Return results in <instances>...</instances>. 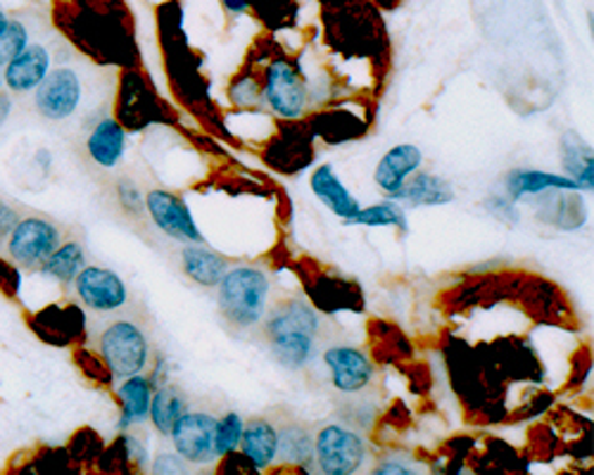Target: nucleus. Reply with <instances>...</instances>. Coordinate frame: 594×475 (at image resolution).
<instances>
[{
	"label": "nucleus",
	"instance_id": "obj_2",
	"mask_svg": "<svg viewBox=\"0 0 594 475\" xmlns=\"http://www.w3.org/2000/svg\"><path fill=\"white\" fill-rule=\"evenodd\" d=\"M220 311L231 330H252L257 328L269 307L272 295V280L269 274L257 267H233L220 280Z\"/></svg>",
	"mask_w": 594,
	"mask_h": 475
},
{
	"label": "nucleus",
	"instance_id": "obj_19",
	"mask_svg": "<svg viewBox=\"0 0 594 475\" xmlns=\"http://www.w3.org/2000/svg\"><path fill=\"white\" fill-rule=\"evenodd\" d=\"M392 202H407L413 207H428V205H447L455 200V190L440 176L428 171H419L411 181L402 186L398 196L390 198Z\"/></svg>",
	"mask_w": 594,
	"mask_h": 475
},
{
	"label": "nucleus",
	"instance_id": "obj_4",
	"mask_svg": "<svg viewBox=\"0 0 594 475\" xmlns=\"http://www.w3.org/2000/svg\"><path fill=\"white\" fill-rule=\"evenodd\" d=\"M367 459L364 437L343 424H327L314 437V462L323 475H357Z\"/></svg>",
	"mask_w": 594,
	"mask_h": 475
},
{
	"label": "nucleus",
	"instance_id": "obj_34",
	"mask_svg": "<svg viewBox=\"0 0 594 475\" xmlns=\"http://www.w3.org/2000/svg\"><path fill=\"white\" fill-rule=\"evenodd\" d=\"M17 221H20V217H17V209L0 200V238H8L12 234V228L17 226Z\"/></svg>",
	"mask_w": 594,
	"mask_h": 475
},
{
	"label": "nucleus",
	"instance_id": "obj_22",
	"mask_svg": "<svg viewBox=\"0 0 594 475\" xmlns=\"http://www.w3.org/2000/svg\"><path fill=\"white\" fill-rule=\"evenodd\" d=\"M578 190L566 176L556 174H545V171H526L516 169L507 176V192L509 198L516 202L526 196V192H545V190Z\"/></svg>",
	"mask_w": 594,
	"mask_h": 475
},
{
	"label": "nucleus",
	"instance_id": "obj_36",
	"mask_svg": "<svg viewBox=\"0 0 594 475\" xmlns=\"http://www.w3.org/2000/svg\"><path fill=\"white\" fill-rule=\"evenodd\" d=\"M222 3H224L226 10L236 12V14H241V12L247 10V0H222Z\"/></svg>",
	"mask_w": 594,
	"mask_h": 475
},
{
	"label": "nucleus",
	"instance_id": "obj_13",
	"mask_svg": "<svg viewBox=\"0 0 594 475\" xmlns=\"http://www.w3.org/2000/svg\"><path fill=\"white\" fill-rule=\"evenodd\" d=\"M50 69V56L43 46H27L20 56L6 65V83L14 93L39 88Z\"/></svg>",
	"mask_w": 594,
	"mask_h": 475
},
{
	"label": "nucleus",
	"instance_id": "obj_24",
	"mask_svg": "<svg viewBox=\"0 0 594 475\" xmlns=\"http://www.w3.org/2000/svg\"><path fill=\"white\" fill-rule=\"evenodd\" d=\"M84 259L86 257H84L81 243L67 240L41 264V271L43 276L58 280V284H71V280H75L79 271L84 269Z\"/></svg>",
	"mask_w": 594,
	"mask_h": 475
},
{
	"label": "nucleus",
	"instance_id": "obj_27",
	"mask_svg": "<svg viewBox=\"0 0 594 475\" xmlns=\"http://www.w3.org/2000/svg\"><path fill=\"white\" fill-rule=\"evenodd\" d=\"M29 46V33L22 22H3L0 24V67H6Z\"/></svg>",
	"mask_w": 594,
	"mask_h": 475
},
{
	"label": "nucleus",
	"instance_id": "obj_29",
	"mask_svg": "<svg viewBox=\"0 0 594 475\" xmlns=\"http://www.w3.org/2000/svg\"><path fill=\"white\" fill-rule=\"evenodd\" d=\"M117 200L121 202L124 212L132 217H140L146 209V196L138 190V186L132 179H119L117 184Z\"/></svg>",
	"mask_w": 594,
	"mask_h": 475
},
{
	"label": "nucleus",
	"instance_id": "obj_5",
	"mask_svg": "<svg viewBox=\"0 0 594 475\" xmlns=\"http://www.w3.org/2000/svg\"><path fill=\"white\" fill-rule=\"evenodd\" d=\"M62 245L60 228L41 217H27L17 221L12 234L8 236V255L20 267L33 269L56 253Z\"/></svg>",
	"mask_w": 594,
	"mask_h": 475
},
{
	"label": "nucleus",
	"instance_id": "obj_23",
	"mask_svg": "<svg viewBox=\"0 0 594 475\" xmlns=\"http://www.w3.org/2000/svg\"><path fill=\"white\" fill-rule=\"evenodd\" d=\"M314 459V437L302 426H283L279 431L276 462L291 466H310Z\"/></svg>",
	"mask_w": 594,
	"mask_h": 475
},
{
	"label": "nucleus",
	"instance_id": "obj_14",
	"mask_svg": "<svg viewBox=\"0 0 594 475\" xmlns=\"http://www.w3.org/2000/svg\"><path fill=\"white\" fill-rule=\"evenodd\" d=\"M86 152L103 169H115L126 152V131L117 119L105 117L86 140Z\"/></svg>",
	"mask_w": 594,
	"mask_h": 475
},
{
	"label": "nucleus",
	"instance_id": "obj_25",
	"mask_svg": "<svg viewBox=\"0 0 594 475\" xmlns=\"http://www.w3.org/2000/svg\"><path fill=\"white\" fill-rule=\"evenodd\" d=\"M186 414V397L176 388H162L150 399V418L162 435H169L176 420Z\"/></svg>",
	"mask_w": 594,
	"mask_h": 475
},
{
	"label": "nucleus",
	"instance_id": "obj_26",
	"mask_svg": "<svg viewBox=\"0 0 594 475\" xmlns=\"http://www.w3.org/2000/svg\"><path fill=\"white\" fill-rule=\"evenodd\" d=\"M348 224H359V226H398L402 231H407V219L398 202L386 200L381 205H373L367 209H359V212L348 219Z\"/></svg>",
	"mask_w": 594,
	"mask_h": 475
},
{
	"label": "nucleus",
	"instance_id": "obj_16",
	"mask_svg": "<svg viewBox=\"0 0 594 475\" xmlns=\"http://www.w3.org/2000/svg\"><path fill=\"white\" fill-rule=\"evenodd\" d=\"M31 328L39 333L46 343L67 345L84 330V316L77 307H48L33 316Z\"/></svg>",
	"mask_w": 594,
	"mask_h": 475
},
{
	"label": "nucleus",
	"instance_id": "obj_21",
	"mask_svg": "<svg viewBox=\"0 0 594 475\" xmlns=\"http://www.w3.org/2000/svg\"><path fill=\"white\" fill-rule=\"evenodd\" d=\"M121 397V428H129L140 424L143 418L150 414V399H153V383L143 376H132L119 385Z\"/></svg>",
	"mask_w": 594,
	"mask_h": 475
},
{
	"label": "nucleus",
	"instance_id": "obj_30",
	"mask_svg": "<svg viewBox=\"0 0 594 475\" xmlns=\"http://www.w3.org/2000/svg\"><path fill=\"white\" fill-rule=\"evenodd\" d=\"M369 475H426V471L405 456H388V459L378 462Z\"/></svg>",
	"mask_w": 594,
	"mask_h": 475
},
{
	"label": "nucleus",
	"instance_id": "obj_1",
	"mask_svg": "<svg viewBox=\"0 0 594 475\" xmlns=\"http://www.w3.org/2000/svg\"><path fill=\"white\" fill-rule=\"evenodd\" d=\"M260 326L274 359L291 372H300L317 355L321 333L319 314L298 297L283 300L272 311H266Z\"/></svg>",
	"mask_w": 594,
	"mask_h": 475
},
{
	"label": "nucleus",
	"instance_id": "obj_17",
	"mask_svg": "<svg viewBox=\"0 0 594 475\" xmlns=\"http://www.w3.org/2000/svg\"><path fill=\"white\" fill-rule=\"evenodd\" d=\"M243 454L257 471H264L276 462L279 431L266 418H252L243 426Z\"/></svg>",
	"mask_w": 594,
	"mask_h": 475
},
{
	"label": "nucleus",
	"instance_id": "obj_7",
	"mask_svg": "<svg viewBox=\"0 0 594 475\" xmlns=\"http://www.w3.org/2000/svg\"><path fill=\"white\" fill-rule=\"evenodd\" d=\"M81 79L71 67H58L46 75V79L36 88L33 105L41 117L50 121L69 119L81 105Z\"/></svg>",
	"mask_w": 594,
	"mask_h": 475
},
{
	"label": "nucleus",
	"instance_id": "obj_10",
	"mask_svg": "<svg viewBox=\"0 0 594 475\" xmlns=\"http://www.w3.org/2000/svg\"><path fill=\"white\" fill-rule=\"evenodd\" d=\"M264 96L272 110L285 119H298L308 110V86L285 60H276L266 69Z\"/></svg>",
	"mask_w": 594,
	"mask_h": 475
},
{
	"label": "nucleus",
	"instance_id": "obj_32",
	"mask_svg": "<svg viewBox=\"0 0 594 475\" xmlns=\"http://www.w3.org/2000/svg\"><path fill=\"white\" fill-rule=\"evenodd\" d=\"M260 93H262L260 86L255 81H252V79H243V81L231 86V98H233V102L243 105V108H245V105L255 102L260 98Z\"/></svg>",
	"mask_w": 594,
	"mask_h": 475
},
{
	"label": "nucleus",
	"instance_id": "obj_15",
	"mask_svg": "<svg viewBox=\"0 0 594 475\" xmlns=\"http://www.w3.org/2000/svg\"><path fill=\"white\" fill-rule=\"evenodd\" d=\"M312 190L314 196L327 205L331 212L340 219H352L359 209V200L345 188V184L340 181V176L331 165H319L312 174Z\"/></svg>",
	"mask_w": 594,
	"mask_h": 475
},
{
	"label": "nucleus",
	"instance_id": "obj_28",
	"mask_svg": "<svg viewBox=\"0 0 594 475\" xmlns=\"http://www.w3.org/2000/svg\"><path fill=\"white\" fill-rule=\"evenodd\" d=\"M243 418L236 412H228L217 420V456H228L231 452H236L243 437Z\"/></svg>",
	"mask_w": 594,
	"mask_h": 475
},
{
	"label": "nucleus",
	"instance_id": "obj_11",
	"mask_svg": "<svg viewBox=\"0 0 594 475\" xmlns=\"http://www.w3.org/2000/svg\"><path fill=\"white\" fill-rule=\"evenodd\" d=\"M77 284V295L81 297V303L94 309V311H117L129 300V293H126L124 280L103 267H84L79 276L75 278Z\"/></svg>",
	"mask_w": 594,
	"mask_h": 475
},
{
	"label": "nucleus",
	"instance_id": "obj_18",
	"mask_svg": "<svg viewBox=\"0 0 594 475\" xmlns=\"http://www.w3.org/2000/svg\"><path fill=\"white\" fill-rule=\"evenodd\" d=\"M182 267L184 274L195 280L197 286H205V288H217L220 280L224 278V274L228 271V261L205 245H186L182 250Z\"/></svg>",
	"mask_w": 594,
	"mask_h": 475
},
{
	"label": "nucleus",
	"instance_id": "obj_20",
	"mask_svg": "<svg viewBox=\"0 0 594 475\" xmlns=\"http://www.w3.org/2000/svg\"><path fill=\"white\" fill-rule=\"evenodd\" d=\"M562 157H564V167L571 176V181L578 188L592 190L594 186L592 148L575 131H568L562 138Z\"/></svg>",
	"mask_w": 594,
	"mask_h": 475
},
{
	"label": "nucleus",
	"instance_id": "obj_31",
	"mask_svg": "<svg viewBox=\"0 0 594 475\" xmlns=\"http://www.w3.org/2000/svg\"><path fill=\"white\" fill-rule=\"evenodd\" d=\"M153 475H191V468L178 454L162 452L153 462Z\"/></svg>",
	"mask_w": 594,
	"mask_h": 475
},
{
	"label": "nucleus",
	"instance_id": "obj_9",
	"mask_svg": "<svg viewBox=\"0 0 594 475\" xmlns=\"http://www.w3.org/2000/svg\"><path fill=\"white\" fill-rule=\"evenodd\" d=\"M321 359L327 364L331 383L338 393L359 395L373 380V364L362 349L345 343L327 345L321 352Z\"/></svg>",
	"mask_w": 594,
	"mask_h": 475
},
{
	"label": "nucleus",
	"instance_id": "obj_12",
	"mask_svg": "<svg viewBox=\"0 0 594 475\" xmlns=\"http://www.w3.org/2000/svg\"><path fill=\"white\" fill-rule=\"evenodd\" d=\"M421 162H423V152L417 146L402 144L390 148L376 167L373 174L376 186L381 188L388 198H395L407 184L409 176L421 169Z\"/></svg>",
	"mask_w": 594,
	"mask_h": 475
},
{
	"label": "nucleus",
	"instance_id": "obj_3",
	"mask_svg": "<svg viewBox=\"0 0 594 475\" xmlns=\"http://www.w3.org/2000/svg\"><path fill=\"white\" fill-rule=\"evenodd\" d=\"M100 359L113 378H132L146 372L150 359V343L143 328L132 319H117L107 324L98 340Z\"/></svg>",
	"mask_w": 594,
	"mask_h": 475
},
{
	"label": "nucleus",
	"instance_id": "obj_33",
	"mask_svg": "<svg viewBox=\"0 0 594 475\" xmlns=\"http://www.w3.org/2000/svg\"><path fill=\"white\" fill-rule=\"evenodd\" d=\"M0 290H6L8 295H17L20 290V274L6 261H0Z\"/></svg>",
	"mask_w": 594,
	"mask_h": 475
},
{
	"label": "nucleus",
	"instance_id": "obj_37",
	"mask_svg": "<svg viewBox=\"0 0 594 475\" xmlns=\"http://www.w3.org/2000/svg\"><path fill=\"white\" fill-rule=\"evenodd\" d=\"M6 22V14H3V10H0V24H3Z\"/></svg>",
	"mask_w": 594,
	"mask_h": 475
},
{
	"label": "nucleus",
	"instance_id": "obj_35",
	"mask_svg": "<svg viewBox=\"0 0 594 475\" xmlns=\"http://www.w3.org/2000/svg\"><path fill=\"white\" fill-rule=\"evenodd\" d=\"M10 112H12V100L0 93V125H3V121L10 117Z\"/></svg>",
	"mask_w": 594,
	"mask_h": 475
},
{
	"label": "nucleus",
	"instance_id": "obj_8",
	"mask_svg": "<svg viewBox=\"0 0 594 475\" xmlns=\"http://www.w3.org/2000/svg\"><path fill=\"white\" fill-rule=\"evenodd\" d=\"M146 209L153 219V224L159 228L162 234H167L169 238L186 243V245H201L203 234L197 228L188 205L176 196V192L153 188L146 196Z\"/></svg>",
	"mask_w": 594,
	"mask_h": 475
},
{
	"label": "nucleus",
	"instance_id": "obj_6",
	"mask_svg": "<svg viewBox=\"0 0 594 475\" xmlns=\"http://www.w3.org/2000/svg\"><path fill=\"white\" fill-rule=\"evenodd\" d=\"M176 454L186 464L205 466L217 459V418L205 412H186L172 428Z\"/></svg>",
	"mask_w": 594,
	"mask_h": 475
}]
</instances>
